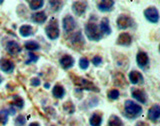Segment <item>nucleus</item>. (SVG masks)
I'll return each mask as SVG.
<instances>
[{
    "mask_svg": "<svg viewBox=\"0 0 160 126\" xmlns=\"http://www.w3.org/2000/svg\"><path fill=\"white\" fill-rule=\"evenodd\" d=\"M124 113L130 119H135L142 113V107L132 100H126L124 102Z\"/></svg>",
    "mask_w": 160,
    "mask_h": 126,
    "instance_id": "nucleus-1",
    "label": "nucleus"
},
{
    "mask_svg": "<svg viewBox=\"0 0 160 126\" xmlns=\"http://www.w3.org/2000/svg\"><path fill=\"white\" fill-rule=\"evenodd\" d=\"M84 31H85L86 37L90 40V41H99V40H101V38L103 36L101 32H100L97 24L93 23V22H89L85 25Z\"/></svg>",
    "mask_w": 160,
    "mask_h": 126,
    "instance_id": "nucleus-2",
    "label": "nucleus"
},
{
    "mask_svg": "<svg viewBox=\"0 0 160 126\" xmlns=\"http://www.w3.org/2000/svg\"><path fill=\"white\" fill-rule=\"evenodd\" d=\"M45 32H46V35L49 39L51 40H55L59 37V26H58V21L57 19L55 18H51L49 20L48 25L45 28Z\"/></svg>",
    "mask_w": 160,
    "mask_h": 126,
    "instance_id": "nucleus-3",
    "label": "nucleus"
},
{
    "mask_svg": "<svg viewBox=\"0 0 160 126\" xmlns=\"http://www.w3.org/2000/svg\"><path fill=\"white\" fill-rule=\"evenodd\" d=\"M73 81L76 86L80 88V90H87V91H96L99 92V88L95 86L93 82L82 77H73Z\"/></svg>",
    "mask_w": 160,
    "mask_h": 126,
    "instance_id": "nucleus-4",
    "label": "nucleus"
},
{
    "mask_svg": "<svg viewBox=\"0 0 160 126\" xmlns=\"http://www.w3.org/2000/svg\"><path fill=\"white\" fill-rule=\"evenodd\" d=\"M116 24L119 29H127V28H131L132 26H134V21L129 15L121 14L118 16Z\"/></svg>",
    "mask_w": 160,
    "mask_h": 126,
    "instance_id": "nucleus-5",
    "label": "nucleus"
},
{
    "mask_svg": "<svg viewBox=\"0 0 160 126\" xmlns=\"http://www.w3.org/2000/svg\"><path fill=\"white\" fill-rule=\"evenodd\" d=\"M144 16L149 22L151 23H157L159 21V13L156 7L151 6L144 10Z\"/></svg>",
    "mask_w": 160,
    "mask_h": 126,
    "instance_id": "nucleus-6",
    "label": "nucleus"
},
{
    "mask_svg": "<svg viewBox=\"0 0 160 126\" xmlns=\"http://www.w3.org/2000/svg\"><path fill=\"white\" fill-rule=\"evenodd\" d=\"M62 25H63V30L66 33L72 32L76 27V21L75 19L71 16V15H66L63 20H62Z\"/></svg>",
    "mask_w": 160,
    "mask_h": 126,
    "instance_id": "nucleus-7",
    "label": "nucleus"
},
{
    "mask_svg": "<svg viewBox=\"0 0 160 126\" xmlns=\"http://www.w3.org/2000/svg\"><path fill=\"white\" fill-rule=\"evenodd\" d=\"M88 7L86 1H75L72 4V11L76 16H82Z\"/></svg>",
    "mask_w": 160,
    "mask_h": 126,
    "instance_id": "nucleus-8",
    "label": "nucleus"
},
{
    "mask_svg": "<svg viewBox=\"0 0 160 126\" xmlns=\"http://www.w3.org/2000/svg\"><path fill=\"white\" fill-rule=\"evenodd\" d=\"M131 96L136 100V101L142 103V104H146V102H147V94L143 89L133 88L132 92H131Z\"/></svg>",
    "mask_w": 160,
    "mask_h": 126,
    "instance_id": "nucleus-9",
    "label": "nucleus"
},
{
    "mask_svg": "<svg viewBox=\"0 0 160 126\" xmlns=\"http://www.w3.org/2000/svg\"><path fill=\"white\" fill-rule=\"evenodd\" d=\"M15 64L12 60L7 59V58H2L0 59V69L2 70L4 73H12L14 71Z\"/></svg>",
    "mask_w": 160,
    "mask_h": 126,
    "instance_id": "nucleus-10",
    "label": "nucleus"
},
{
    "mask_svg": "<svg viewBox=\"0 0 160 126\" xmlns=\"http://www.w3.org/2000/svg\"><path fill=\"white\" fill-rule=\"evenodd\" d=\"M74 58L71 56V55L69 54H65L63 56L60 58L59 60V63L61 65V67L64 69V70H68L71 68L73 65H74Z\"/></svg>",
    "mask_w": 160,
    "mask_h": 126,
    "instance_id": "nucleus-11",
    "label": "nucleus"
},
{
    "mask_svg": "<svg viewBox=\"0 0 160 126\" xmlns=\"http://www.w3.org/2000/svg\"><path fill=\"white\" fill-rule=\"evenodd\" d=\"M136 62L140 68H145L149 64V57L146 52L139 51L136 55Z\"/></svg>",
    "mask_w": 160,
    "mask_h": 126,
    "instance_id": "nucleus-12",
    "label": "nucleus"
},
{
    "mask_svg": "<svg viewBox=\"0 0 160 126\" xmlns=\"http://www.w3.org/2000/svg\"><path fill=\"white\" fill-rule=\"evenodd\" d=\"M6 50L9 54L16 55L21 52V47L15 40H9L6 43Z\"/></svg>",
    "mask_w": 160,
    "mask_h": 126,
    "instance_id": "nucleus-13",
    "label": "nucleus"
},
{
    "mask_svg": "<svg viewBox=\"0 0 160 126\" xmlns=\"http://www.w3.org/2000/svg\"><path fill=\"white\" fill-rule=\"evenodd\" d=\"M148 119L153 122H156L160 117V106L159 104H154L153 106L148 110L147 113Z\"/></svg>",
    "mask_w": 160,
    "mask_h": 126,
    "instance_id": "nucleus-14",
    "label": "nucleus"
},
{
    "mask_svg": "<svg viewBox=\"0 0 160 126\" xmlns=\"http://www.w3.org/2000/svg\"><path fill=\"white\" fill-rule=\"evenodd\" d=\"M128 77H129L130 82H131L132 84H142V83H144L143 75L139 71H137V70H132V71L128 74Z\"/></svg>",
    "mask_w": 160,
    "mask_h": 126,
    "instance_id": "nucleus-15",
    "label": "nucleus"
},
{
    "mask_svg": "<svg viewBox=\"0 0 160 126\" xmlns=\"http://www.w3.org/2000/svg\"><path fill=\"white\" fill-rule=\"evenodd\" d=\"M116 43L121 46H129L132 43V36L129 33L123 32L118 36Z\"/></svg>",
    "mask_w": 160,
    "mask_h": 126,
    "instance_id": "nucleus-16",
    "label": "nucleus"
},
{
    "mask_svg": "<svg viewBox=\"0 0 160 126\" xmlns=\"http://www.w3.org/2000/svg\"><path fill=\"white\" fill-rule=\"evenodd\" d=\"M70 43L72 44V46L74 48L76 46H78V48H79L80 45L83 46V45H84V39H83L81 31H77V32H75L72 35L71 38H70Z\"/></svg>",
    "mask_w": 160,
    "mask_h": 126,
    "instance_id": "nucleus-17",
    "label": "nucleus"
},
{
    "mask_svg": "<svg viewBox=\"0 0 160 126\" xmlns=\"http://www.w3.org/2000/svg\"><path fill=\"white\" fill-rule=\"evenodd\" d=\"M31 20L36 24H43L47 20V14L45 11H37L31 15Z\"/></svg>",
    "mask_w": 160,
    "mask_h": 126,
    "instance_id": "nucleus-18",
    "label": "nucleus"
},
{
    "mask_svg": "<svg viewBox=\"0 0 160 126\" xmlns=\"http://www.w3.org/2000/svg\"><path fill=\"white\" fill-rule=\"evenodd\" d=\"M115 2L112 0H104V1H100L97 5L98 9L102 12H109L114 6Z\"/></svg>",
    "mask_w": 160,
    "mask_h": 126,
    "instance_id": "nucleus-19",
    "label": "nucleus"
},
{
    "mask_svg": "<svg viewBox=\"0 0 160 126\" xmlns=\"http://www.w3.org/2000/svg\"><path fill=\"white\" fill-rule=\"evenodd\" d=\"M99 30L101 32L102 35H110L112 32L111 28H110L109 25V20L108 18H103L100 22V26H99Z\"/></svg>",
    "mask_w": 160,
    "mask_h": 126,
    "instance_id": "nucleus-20",
    "label": "nucleus"
},
{
    "mask_svg": "<svg viewBox=\"0 0 160 126\" xmlns=\"http://www.w3.org/2000/svg\"><path fill=\"white\" fill-rule=\"evenodd\" d=\"M52 94H53V96L55 98L61 99V98L64 97V95H65V89H64V87L62 86V85L56 84L52 89Z\"/></svg>",
    "mask_w": 160,
    "mask_h": 126,
    "instance_id": "nucleus-21",
    "label": "nucleus"
},
{
    "mask_svg": "<svg viewBox=\"0 0 160 126\" xmlns=\"http://www.w3.org/2000/svg\"><path fill=\"white\" fill-rule=\"evenodd\" d=\"M102 121L103 118L99 113H93L92 116L89 119V123L91 126H101Z\"/></svg>",
    "mask_w": 160,
    "mask_h": 126,
    "instance_id": "nucleus-22",
    "label": "nucleus"
},
{
    "mask_svg": "<svg viewBox=\"0 0 160 126\" xmlns=\"http://www.w3.org/2000/svg\"><path fill=\"white\" fill-rule=\"evenodd\" d=\"M19 33L23 37H28V36H30V35H32L33 28H32L31 25H28V24L22 25V26L19 28Z\"/></svg>",
    "mask_w": 160,
    "mask_h": 126,
    "instance_id": "nucleus-23",
    "label": "nucleus"
},
{
    "mask_svg": "<svg viewBox=\"0 0 160 126\" xmlns=\"http://www.w3.org/2000/svg\"><path fill=\"white\" fill-rule=\"evenodd\" d=\"M24 47H25V49H26V50H28L29 52H33V51H36V50L40 49V45L36 41L29 40V41L25 42Z\"/></svg>",
    "mask_w": 160,
    "mask_h": 126,
    "instance_id": "nucleus-24",
    "label": "nucleus"
},
{
    "mask_svg": "<svg viewBox=\"0 0 160 126\" xmlns=\"http://www.w3.org/2000/svg\"><path fill=\"white\" fill-rule=\"evenodd\" d=\"M29 3V7L33 11H36V10H39L40 8L43 7L44 5V1L43 0H33V1H28Z\"/></svg>",
    "mask_w": 160,
    "mask_h": 126,
    "instance_id": "nucleus-25",
    "label": "nucleus"
},
{
    "mask_svg": "<svg viewBox=\"0 0 160 126\" xmlns=\"http://www.w3.org/2000/svg\"><path fill=\"white\" fill-rule=\"evenodd\" d=\"M108 126H123V122L116 115H111L108 119Z\"/></svg>",
    "mask_w": 160,
    "mask_h": 126,
    "instance_id": "nucleus-26",
    "label": "nucleus"
},
{
    "mask_svg": "<svg viewBox=\"0 0 160 126\" xmlns=\"http://www.w3.org/2000/svg\"><path fill=\"white\" fill-rule=\"evenodd\" d=\"M8 117H9V111L8 109H2L0 111V122H1L2 125H6V123L8 122Z\"/></svg>",
    "mask_w": 160,
    "mask_h": 126,
    "instance_id": "nucleus-27",
    "label": "nucleus"
},
{
    "mask_svg": "<svg viewBox=\"0 0 160 126\" xmlns=\"http://www.w3.org/2000/svg\"><path fill=\"white\" fill-rule=\"evenodd\" d=\"M12 105L15 108H19V109H22L24 106V100L23 98H21L20 96H14L13 97V103Z\"/></svg>",
    "mask_w": 160,
    "mask_h": 126,
    "instance_id": "nucleus-28",
    "label": "nucleus"
},
{
    "mask_svg": "<svg viewBox=\"0 0 160 126\" xmlns=\"http://www.w3.org/2000/svg\"><path fill=\"white\" fill-rule=\"evenodd\" d=\"M119 96H120V92L117 89H110L107 94V97L109 100H117Z\"/></svg>",
    "mask_w": 160,
    "mask_h": 126,
    "instance_id": "nucleus-29",
    "label": "nucleus"
},
{
    "mask_svg": "<svg viewBox=\"0 0 160 126\" xmlns=\"http://www.w3.org/2000/svg\"><path fill=\"white\" fill-rule=\"evenodd\" d=\"M39 59V56L34 52H28V59L25 61V64H31V63H36Z\"/></svg>",
    "mask_w": 160,
    "mask_h": 126,
    "instance_id": "nucleus-30",
    "label": "nucleus"
},
{
    "mask_svg": "<svg viewBox=\"0 0 160 126\" xmlns=\"http://www.w3.org/2000/svg\"><path fill=\"white\" fill-rule=\"evenodd\" d=\"M50 7H51L54 11H59L60 9L63 7L64 5V2L63 1H49L48 2Z\"/></svg>",
    "mask_w": 160,
    "mask_h": 126,
    "instance_id": "nucleus-31",
    "label": "nucleus"
},
{
    "mask_svg": "<svg viewBox=\"0 0 160 126\" xmlns=\"http://www.w3.org/2000/svg\"><path fill=\"white\" fill-rule=\"evenodd\" d=\"M79 67L85 70V69H87L89 67V60L87 58H85V57H82V58H80L79 60Z\"/></svg>",
    "mask_w": 160,
    "mask_h": 126,
    "instance_id": "nucleus-32",
    "label": "nucleus"
},
{
    "mask_svg": "<svg viewBox=\"0 0 160 126\" xmlns=\"http://www.w3.org/2000/svg\"><path fill=\"white\" fill-rule=\"evenodd\" d=\"M14 122H15V125H17V126H24V124L26 123V119H25L24 115H18V116L15 118Z\"/></svg>",
    "mask_w": 160,
    "mask_h": 126,
    "instance_id": "nucleus-33",
    "label": "nucleus"
},
{
    "mask_svg": "<svg viewBox=\"0 0 160 126\" xmlns=\"http://www.w3.org/2000/svg\"><path fill=\"white\" fill-rule=\"evenodd\" d=\"M103 62V59L101 56H99V55H96V56H94L93 59H92V63L94 66H99V65H101Z\"/></svg>",
    "mask_w": 160,
    "mask_h": 126,
    "instance_id": "nucleus-34",
    "label": "nucleus"
},
{
    "mask_svg": "<svg viewBox=\"0 0 160 126\" xmlns=\"http://www.w3.org/2000/svg\"><path fill=\"white\" fill-rule=\"evenodd\" d=\"M40 83H41V81H40V79L38 77H33L31 80H30V84H31L32 86H34V87L39 86Z\"/></svg>",
    "mask_w": 160,
    "mask_h": 126,
    "instance_id": "nucleus-35",
    "label": "nucleus"
},
{
    "mask_svg": "<svg viewBox=\"0 0 160 126\" xmlns=\"http://www.w3.org/2000/svg\"><path fill=\"white\" fill-rule=\"evenodd\" d=\"M135 126H149L148 123L144 122V121H138L136 124H135Z\"/></svg>",
    "mask_w": 160,
    "mask_h": 126,
    "instance_id": "nucleus-36",
    "label": "nucleus"
},
{
    "mask_svg": "<svg viewBox=\"0 0 160 126\" xmlns=\"http://www.w3.org/2000/svg\"><path fill=\"white\" fill-rule=\"evenodd\" d=\"M28 126H40V124L38 122H32V123H30Z\"/></svg>",
    "mask_w": 160,
    "mask_h": 126,
    "instance_id": "nucleus-37",
    "label": "nucleus"
},
{
    "mask_svg": "<svg viewBox=\"0 0 160 126\" xmlns=\"http://www.w3.org/2000/svg\"><path fill=\"white\" fill-rule=\"evenodd\" d=\"M49 86H50L49 84H45V85H44V87H45V88H49Z\"/></svg>",
    "mask_w": 160,
    "mask_h": 126,
    "instance_id": "nucleus-38",
    "label": "nucleus"
},
{
    "mask_svg": "<svg viewBox=\"0 0 160 126\" xmlns=\"http://www.w3.org/2000/svg\"><path fill=\"white\" fill-rule=\"evenodd\" d=\"M2 80H3V79H2V77H1V76H0V83H1V82H2Z\"/></svg>",
    "mask_w": 160,
    "mask_h": 126,
    "instance_id": "nucleus-39",
    "label": "nucleus"
},
{
    "mask_svg": "<svg viewBox=\"0 0 160 126\" xmlns=\"http://www.w3.org/2000/svg\"><path fill=\"white\" fill-rule=\"evenodd\" d=\"M1 3H3V1H0V4H1Z\"/></svg>",
    "mask_w": 160,
    "mask_h": 126,
    "instance_id": "nucleus-40",
    "label": "nucleus"
},
{
    "mask_svg": "<svg viewBox=\"0 0 160 126\" xmlns=\"http://www.w3.org/2000/svg\"><path fill=\"white\" fill-rule=\"evenodd\" d=\"M52 126H55V125H52Z\"/></svg>",
    "mask_w": 160,
    "mask_h": 126,
    "instance_id": "nucleus-41",
    "label": "nucleus"
}]
</instances>
